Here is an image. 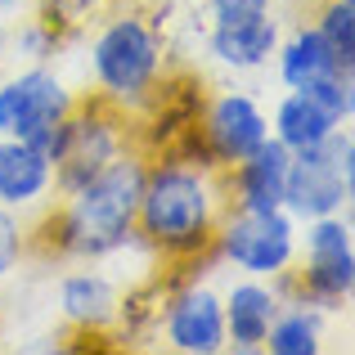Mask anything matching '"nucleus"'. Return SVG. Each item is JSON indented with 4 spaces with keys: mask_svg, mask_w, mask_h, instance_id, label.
Masks as SVG:
<instances>
[{
    "mask_svg": "<svg viewBox=\"0 0 355 355\" xmlns=\"http://www.w3.org/2000/svg\"><path fill=\"white\" fill-rule=\"evenodd\" d=\"M144 162L139 148L117 153L104 171H95L72 193H59L41 207L36 225H27V252L54 261H108L135 243V211L144 189Z\"/></svg>",
    "mask_w": 355,
    "mask_h": 355,
    "instance_id": "f257e3e1",
    "label": "nucleus"
},
{
    "mask_svg": "<svg viewBox=\"0 0 355 355\" xmlns=\"http://www.w3.org/2000/svg\"><path fill=\"white\" fill-rule=\"evenodd\" d=\"M230 211L225 180L216 166L184 153H162L144 162V189L135 211V239L171 266H193L211 252L220 216Z\"/></svg>",
    "mask_w": 355,
    "mask_h": 355,
    "instance_id": "f03ea898",
    "label": "nucleus"
},
{
    "mask_svg": "<svg viewBox=\"0 0 355 355\" xmlns=\"http://www.w3.org/2000/svg\"><path fill=\"white\" fill-rule=\"evenodd\" d=\"M90 86L99 99L117 104L135 117L139 108L157 104L166 86V36L139 9H117L95 27L86 50Z\"/></svg>",
    "mask_w": 355,
    "mask_h": 355,
    "instance_id": "7ed1b4c3",
    "label": "nucleus"
},
{
    "mask_svg": "<svg viewBox=\"0 0 355 355\" xmlns=\"http://www.w3.org/2000/svg\"><path fill=\"white\" fill-rule=\"evenodd\" d=\"M130 139H135L130 113H121L117 104L99 99L95 90H90V95H77L72 113L54 126L50 139H45V148H50V157H54V198H59V193H72L95 171H104L117 153L135 148Z\"/></svg>",
    "mask_w": 355,
    "mask_h": 355,
    "instance_id": "20e7f679",
    "label": "nucleus"
},
{
    "mask_svg": "<svg viewBox=\"0 0 355 355\" xmlns=\"http://www.w3.org/2000/svg\"><path fill=\"white\" fill-rule=\"evenodd\" d=\"M275 284L284 297L311 302L320 311L347 306L355 293V239H351L347 211L302 220V230H297V261Z\"/></svg>",
    "mask_w": 355,
    "mask_h": 355,
    "instance_id": "39448f33",
    "label": "nucleus"
},
{
    "mask_svg": "<svg viewBox=\"0 0 355 355\" xmlns=\"http://www.w3.org/2000/svg\"><path fill=\"white\" fill-rule=\"evenodd\" d=\"M355 193V135L351 126H338L320 144L297 148L288 157V180H284V211L302 225L315 216L347 211Z\"/></svg>",
    "mask_w": 355,
    "mask_h": 355,
    "instance_id": "423d86ee",
    "label": "nucleus"
},
{
    "mask_svg": "<svg viewBox=\"0 0 355 355\" xmlns=\"http://www.w3.org/2000/svg\"><path fill=\"white\" fill-rule=\"evenodd\" d=\"M297 220L284 207L275 211H239L230 207L211 239V257L252 279H284L297 261Z\"/></svg>",
    "mask_w": 355,
    "mask_h": 355,
    "instance_id": "0eeeda50",
    "label": "nucleus"
},
{
    "mask_svg": "<svg viewBox=\"0 0 355 355\" xmlns=\"http://www.w3.org/2000/svg\"><path fill=\"white\" fill-rule=\"evenodd\" d=\"M270 139V113L248 95V90H220V95L202 99L193 113L189 139H184V157L202 166H234L239 157H248L257 144Z\"/></svg>",
    "mask_w": 355,
    "mask_h": 355,
    "instance_id": "6e6552de",
    "label": "nucleus"
},
{
    "mask_svg": "<svg viewBox=\"0 0 355 355\" xmlns=\"http://www.w3.org/2000/svg\"><path fill=\"white\" fill-rule=\"evenodd\" d=\"M77 104V90L50 63H23L0 72V135L45 144L63 117Z\"/></svg>",
    "mask_w": 355,
    "mask_h": 355,
    "instance_id": "1a4fd4ad",
    "label": "nucleus"
},
{
    "mask_svg": "<svg viewBox=\"0 0 355 355\" xmlns=\"http://www.w3.org/2000/svg\"><path fill=\"white\" fill-rule=\"evenodd\" d=\"M157 333L171 351L180 355H220L225 351V311L220 293L202 279H184L180 288L162 297Z\"/></svg>",
    "mask_w": 355,
    "mask_h": 355,
    "instance_id": "9d476101",
    "label": "nucleus"
},
{
    "mask_svg": "<svg viewBox=\"0 0 355 355\" xmlns=\"http://www.w3.org/2000/svg\"><path fill=\"white\" fill-rule=\"evenodd\" d=\"M59 320L77 338H108L126 320V297L113 275L99 270V261H77V270L59 279Z\"/></svg>",
    "mask_w": 355,
    "mask_h": 355,
    "instance_id": "9b49d317",
    "label": "nucleus"
},
{
    "mask_svg": "<svg viewBox=\"0 0 355 355\" xmlns=\"http://www.w3.org/2000/svg\"><path fill=\"white\" fill-rule=\"evenodd\" d=\"M284 293L275 279H252L239 275L234 284L220 293V311H225V351L234 355H257L266 347V333L275 324Z\"/></svg>",
    "mask_w": 355,
    "mask_h": 355,
    "instance_id": "f8f14e48",
    "label": "nucleus"
},
{
    "mask_svg": "<svg viewBox=\"0 0 355 355\" xmlns=\"http://www.w3.org/2000/svg\"><path fill=\"white\" fill-rule=\"evenodd\" d=\"M288 148L275 135L266 144H257L248 157H239L234 166L220 171L225 180V198L239 211H275L284 207V180H288Z\"/></svg>",
    "mask_w": 355,
    "mask_h": 355,
    "instance_id": "ddd939ff",
    "label": "nucleus"
},
{
    "mask_svg": "<svg viewBox=\"0 0 355 355\" xmlns=\"http://www.w3.org/2000/svg\"><path fill=\"white\" fill-rule=\"evenodd\" d=\"M54 198V157L45 144L0 135V207L41 211Z\"/></svg>",
    "mask_w": 355,
    "mask_h": 355,
    "instance_id": "4468645a",
    "label": "nucleus"
},
{
    "mask_svg": "<svg viewBox=\"0 0 355 355\" xmlns=\"http://www.w3.org/2000/svg\"><path fill=\"white\" fill-rule=\"evenodd\" d=\"M270 63H275L284 90H306V86H315V81L333 77V72H355L333 54V45L324 41V32L311 23V18H302L293 32L279 36V50H275Z\"/></svg>",
    "mask_w": 355,
    "mask_h": 355,
    "instance_id": "2eb2a0df",
    "label": "nucleus"
},
{
    "mask_svg": "<svg viewBox=\"0 0 355 355\" xmlns=\"http://www.w3.org/2000/svg\"><path fill=\"white\" fill-rule=\"evenodd\" d=\"M279 36H284V18H279V9H275V14L248 18V23L207 27V54L220 63V68L257 72V68H266V63L275 59Z\"/></svg>",
    "mask_w": 355,
    "mask_h": 355,
    "instance_id": "dca6fc26",
    "label": "nucleus"
},
{
    "mask_svg": "<svg viewBox=\"0 0 355 355\" xmlns=\"http://www.w3.org/2000/svg\"><path fill=\"white\" fill-rule=\"evenodd\" d=\"M342 121L329 113V108H320L306 90H284V99L275 104V113H270V135L279 139V144L288 148V153H297V148H311L320 144L324 135H333Z\"/></svg>",
    "mask_w": 355,
    "mask_h": 355,
    "instance_id": "f3484780",
    "label": "nucleus"
},
{
    "mask_svg": "<svg viewBox=\"0 0 355 355\" xmlns=\"http://www.w3.org/2000/svg\"><path fill=\"white\" fill-rule=\"evenodd\" d=\"M261 351H270V355H320L324 351V311L311 302L284 297V306H279Z\"/></svg>",
    "mask_w": 355,
    "mask_h": 355,
    "instance_id": "a211bd4d",
    "label": "nucleus"
},
{
    "mask_svg": "<svg viewBox=\"0 0 355 355\" xmlns=\"http://www.w3.org/2000/svg\"><path fill=\"white\" fill-rule=\"evenodd\" d=\"M63 41H68V36H63L50 18H41L36 9L23 14V18L14 14L5 23V59H18V63H50L54 54L63 50Z\"/></svg>",
    "mask_w": 355,
    "mask_h": 355,
    "instance_id": "6ab92c4d",
    "label": "nucleus"
},
{
    "mask_svg": "<svg viewBox=\"0 0 355 355\" xmlns=\"http://www.w3.org/2000/svg\"><path fill=\"white\" fill-rule=\"evenodd\" d=\"M311 18L347 68H355V0H311Z\"/></svg>",
    "mask_w": 355,
    "mask_h": 355,
    "instance_id": "aec40b11",
    "label": "nucleus"
},
{
    "mask_svg": "<svg viewBox=\"0 0 355 355\" xmlns=\"http://www.w3.org/2000/svg\"><path fill=\"white\" fill-rule=\"evenodd\" d=\"M306 95H311L320 108H329L342 126H351V117H355V72H333V77L306 86Z\"/></svg>",
    "mask_w": 355,
    "mask_h": 355,
    "instance_id": "412c9836",
    "label": "nucleus"
},
{
    "mask_svg": "<svg viewBox=\"0 0 355 355\" xmlns=\"http://www.w3.org/2000/svg\"><path fill=\"white\" fill-rule=\"evenodd\" d=\"M27 261V220L23 211L0 207V288L14 279V270Z\"/></svg>",
    "mask_w": 355,
    "mask_h": 355,
    "instance_id": "4be33fe9",
    "label": "nucleus"
},
{
    "mask_svg": "<svg viewBox=\"0 0 355 355\" xmlns=\"http://www.w3.org/2000/svg\"><path fill=\"white\" fill-rule=\"evenodd\" d=\"M275 14V0H207L202 18L207 27H230V23H248V18Z\"/></svg>",
    "mask_w": 355,
    "mask_h": 355,
    "instance_id": "5701e85b",
    "label": "nucleus"
},
{
    "mask_svg": "<svg viewBox=\"0 0 355 355\" xmlns=\"http://www.w3.org/2000/svg\"><path fill=\"white\" fill-rule=\"evenodd\" d=\"M5 63H9L5 59V27H0V72H5Z\"/></svg>",
    "mask_w": 355,
    "mask_h": 355,
    "instance_id": "b1692460",
    "label": "nucleus"
},
{
    "mask_svg": "<svg viewBox=\"0 0 355 355\" xmlns=\"http://www.w3.org/2000/svg\"><path fill=\"white\" fill-rule=\"evenodd\" d=\"M18 5H23V9H27V5H36V0H18Z\"/></svg>",
    "mask_w": 355,
    "mask_h": 355,
    "instance_id": "393cba45",
    "label": "nucleus"
},
{
    "mask_svg": "<svg viewBox=\"0 0 355 355\" xmlns=\"http://www.w3.org/2000/svg\"><path fill=\"white\" fill-rule=\"evenodd\" d=\"M306 5H311V0H306Z\"/></svg>",
    "mask_w": 355,
    "mask_h": 355,
    "instance_id": "a878e982",
    "label": "nucleus"
}]
</instances>
